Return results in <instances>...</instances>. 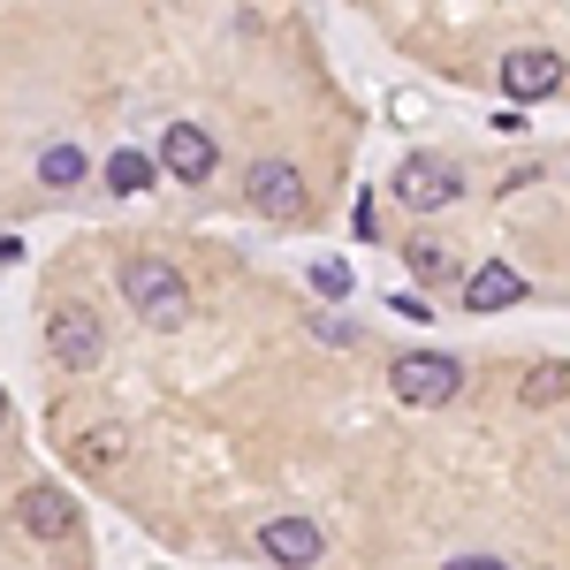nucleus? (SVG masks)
Instances as JSON below:
<instances>
[{"instance_id": "0eeeda50", "label": "nucleus", "mask_w": 570, "mask_h": 570, "mask_svg": "<svg viewBox=\"0 0 570 570\" xmlns=\"http://www.w3.org/2000/svg\"><path fill=\"white\" fill-rule=\"evenodd\" d=\"M502 91H510V107H532V99H556L563 91V61L556 53H510L502 61Z\"/></svg>"}, {"instance_id": "6ab92c4d", "label": "nucleus", "mask_w": 570, "mask_h": 570, "mask_svg": "<svg viewBox=\"0 0 570 570\" xmlns=\"http://www.w3.org/2000/svg\"><path fill=\"white\" fill-rule=\"evenodd\" d=\"M0 419H8V395H0Z\"/></svg>"}, {"instance_id": "f8f14e48", "label": "nucleus", "mask_w": 570, "mask_h": 570, "mask_svg": "<svg viewBox=\"0 0 570 570\" xmlns=\"http://www.w3.org/2000/svg\"><path fill=\"white\" fill-rule=\"evenodd\" d=\"M122 449H130L122 426H85V434H77V472H91V480H99V472H115V464H122Z\"/></svg>"}, {"instance_id": "dca6fc26", "label": "nucleus", "mask_w": 570, "mask_h": 570, "mask_svg": "<svg viewBox=\"0 0 570 570\" xmlns=\"http://www.w3.org/2000/svg\"><path fill=\"white\" fill-rule=\"evenodd\" d=\"M532 403V411H556L563 403V365H540V373H525V389H518Z\"/></svg>"}, {"instance_id": "7ed1b4c3", "label": "nucleus", "mask_w": 570, "mask_h": 570, "mask_svg": "<svg viewBox=\"0 0 570 570\" xmlns=\"http://www.w3.org/2000/svg\"><path fill=\"white\" fill-rule=\"evenodd\" d=\"M456 389H464V365H456L449 351H411V357H395V395H403L411 411H441Z\"/></svg>"}, {"instance_id": "2eb2a0df", "label": "nucleus", "mask_w": 570, "mask_h": 570, "mask_svg": "<svg viewBox=\"0 0 570 570\" xmlns=\"http://www.w3.org/2000/svg\"><path fill=\"white\" fill-rule=\"evenodd\" d=\"M403 266H411L419 282H434V274H449V244H426V236H411V244H403Z\"/></svg>"}, {"instance_id": "4468645a", "label": "nucleus", "mask_w": 570, "mask_h": 570, "mask_svg": "<svg viewBox=\"0 0 570 570\" xmlns=\"http://www.w3.org/2000/svg\"><path fill=\"white\" fill-rule=\"evenodd\" d=\"M312 289H320L327 305H343V297H351V289H357L351 259H320V266H312Z\"/></svg>"}, {"instance_id": "f3484780", "label": "nucleus", "mask_w": 570, "mask_h": 570, "mask_svg": "<svg viewBox=\"0 0 570 570\" xmlns=\"http://www.w3.org/2000/svg\"><path fill=\"white\" fill-rule=\"evenodd\" d=\"M389 312H403V320H434V305H426V297H411V289H395Z\"/></svg>"}, {"instance_id": "ddd939ff", "label": "nucleus", "mask_w": 570, "mask_h": 570, "mask_svg": "<svg viewBox=\"0 0 570 570\" xmlns=\"http://www.w3.org/2000/svg\"><path fill=\"white\" fill-rule=\"evenodd\" d=\"M39 183H46V190L85 183V153H77V145H46V153H39Z\"/></svg>"}, {"instance_id": "20e7f679", "label": "nucleus", "mask_w": 570, "mask_h": 570, "mask_svg": "<svg viewBox=\"0 0 570 570\" xmlns=\"http://www.w3.org/2000/svg\"><path fill=\"white\" fill-rule=\"evenodd\" d=\"M46 343H53V365H61V373H99V351H107L99 312L91 305H61L53 320H46Z\"/></svg>"}, {"instance_id": "9d476101", "label": "nucleus", "mask_w": 570, "mask_h": 570, "mask_svg": "<svg viewBox=\"0 0 570 570\" xmlns=\"http://www.w3.org/2000/svg\"><path fill=\"white\" fill-rule=\"evenodd\" d=\"M23 525L39 532V540H61V532L77 525V502H69L61 487H31V494H23Z\"/></svg>"}, {"instance_id": "6e6552de", "label": "nucleus", "mask_w": 570, "mask_h": 570, "mask_svg": "<svg viewBox=\"0 0 570 570\" xmlns=\"http://www.w3.org/2000/svg\"><path fill=\"white\" fill-rule=\"evenodd\" d=\"M259 548L282 570H312L320 556H327V540H320V525H312V518H274V525H259Z\"/></svg>"}, {"instance_id": "39448f33", "label": "nucleus", "mask_w": 570, "mask_h": 570, "mask_svg": "<svg viewBox=\"0 0 570 570\" xmlns=\"http://www.w3.org/2000/svg\"><path fill=\"white\" fill-rule=\"evenodd\" d=\"M153 168H168L176 183H206L220 168V145L198 122H176V130H160V153H153Z\"/></svg>"}, {"instance_id": "a211bd4d", "label": "nucleus", "mask_w": 570, "mask_h": 570, "mask_svg": "<svg viewBox=\"0 0 570 570\" xmlns=\"http://www.w3.org/2000/svg\"><path fill=\"white\" fill-rule=\"evenodd\" d=\"M441 570H510V563H502V556H449Z\"/></svg>"}, {"instance_id": "1a4fd4ad", "label": "nucleus", "mask_w": 570, "mask_h": 570, "mask_svg": "<svg viewBox=\"0 0 570 570\" xmlns=\"http://www.w3.org/2000/svg\"><path fill=\"white\" fill-rule=\"evenodd\" d=\"M525 274H518V266H502V259H487V266H472V274H464V305L472 312H510V305H525Z\"/></svg>"}, {"instance_id": "f257e3e1", "label": "nucleus", "mask_w": 570, "mask_h": 570, "mask_svg": "<svg viewBox=\"0 0 570 570\" xmlns=\"http://www.w3.org/2000/svg\"><path fill=\"white\" fill-rule=\"evenodd\" d=\"M122 289H130L145 327H183V312H190V289H183V274L168 259H130L122 266Z\"/></svg>"}, {"instance_id": "f03ea898", "label": "nucleus", "mask_w": 570, "mask_h": 570, "mask_svg": "<svg viewBox=\"0 0 570 570\" xmlns=\"http://www.w3.org/2000/svg\"><path fill=\"white\" fill-rule=\"evenodd\" d=\"M395 198H403L411 214H441V206L464 198V168L441 160V153H411V160L395 168Z\"/></svg>"}, {"instance_id": "423d86ee", "label": "nucleus", "mask_w": 570, "mask_h": 570, "mask_svg": "<svg viewBox=\"0 0 570 570\" xmlns=\"http://www.w3.org/2000/svg\"><path fill=\"white\" fill-rule=\"evenodd\" d=\"M252 214L297 220L305 214V176H297L289 160H259V168H252Z\"/></svg>"}, {"instance_id": "9b49d317", "label": "nucleus", "mask_w": 570, "mask_h": 570, "mask_svg": "<svg viewBox=\"0 0 570 570\" xmlns=\"http://www.w3.org/2000/svg\"><path fill=\"white\" fill-rule=\"evenodd\" d=\"M153 176H160V168H153V153H137V145H115V153H107V190H115V198L153 190Z\"/></svg>"}]
</instances>
